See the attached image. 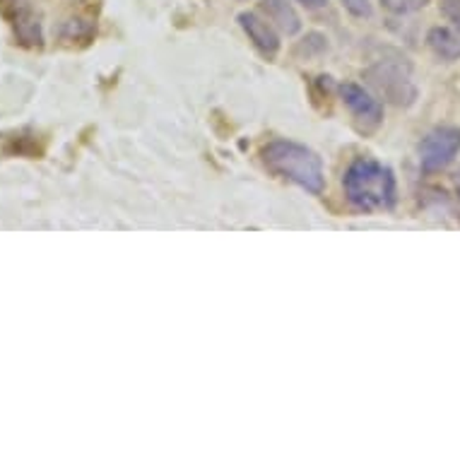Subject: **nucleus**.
I'll return each mask as SVG.
<instances>
[{"instance_id": "1", "label": "nucleus", "mask_w": 460, "mask_h": 460, "mask_svg": "<svg viewBox=\"0 0 460 460\" xmlns=\"http://www.w3.org/2000/svg\"><path fill=\"white\" fill-rule=\"evenodd\" d=\"M261 157H263V164L270 169L272 174L296 183L299 189L309 190L311 196L323 193V162L306 145L292 143V140H272L261 150Z\"/></svg>"}, {"instance_id": "2", "label": "nucleus", "mask_w": 460, "mask_h": 460, "mask_svg": "<svg viewBox=\"0 0 460 460\" xmlns=\"http://www.w3.org/2000/svg\"><path fill=\"white\" fill-rule=\"evenodd\" d=\"M349 205L362 212L388 210L395 203V176L376 159H355L342 179Z\"/></svg>"}, {"instance_id": "3", "label": "nucleus", "mask_w": 460, "mask_h": 460, "mask_svg": "<svg viewBox=\"0 0 460 460\" xmlns=\"http://www.w3.org/2000/svg\"><path fill=\"white\" fill-rule=\"evenodd\" d=\"M364 77L369 80L371 87H376L395 106H410L417 99V87L410 75L408 63L381 61L371 66Z\"/></svg>"}, {"instance_id": "4", "label": "nucleus", "mask_w": 460, "mask_h": 460, "mask_svg": "<svg viewBox=\"0 0 460 460\" xmlns=\"http://www.w3.org/2000/svg\"><path fill=\"white\" fill-rule=\"evenodd\" d=\"M460 152V128H434L420 143V166L427 174L444 172Z\"/></svg>"}, {"instance_id": "5", "label": "nucleus", "mask_w": 460, "mask_h": 460, "mask_svg": "<svg viewBox=\"0 0 460 460\" xmlns=\"http://www.w3.org/2000/svg\"><path fill=\"white\" fill-rule=\"evenodd\" d=\"M340 97L345 102L352 116L362 123L364 128H376L378 123L384 121V106L376 97H371L369 92L355 83L340 84Z\"/></svg>"}, {"instance_id": "6", "label": "nucleus", "mask_w": 460, "mask_h": 460, "mask_svg": "<svg viewBox=\"0 0 460 460\" xmlns=\"http://www.w3.org/2000/svg\"><path fill=\"white\" fill-rule=\"evenodd\" d=\"M239 24H242V30L246 31V37L253 41V46L263 53L265 58H275V56H278L279 37L270 22H265L263 17H258L256 13H242V15H239Z\"/></svg>"}, {"instance_id": "7", "label": "nucleus", "mask_w": 460, "mask_h": 460, "mask_svg": "<svg viewBox=\"0 0 460 460\" xmlns=\"http://www.w3.org/2000/svg\"><path fill=\"white\" fill-rule=\"evenodd\" d=\"M13 27H15V37L20 39V44H41V22H39V15L27 3H22V0L13 3Z\"/></svg>"}, {"instance_id": "8", "label": "nucleus", "mask_w": 460, "mask_h": 460, "mask_svg": "<svg viewBox=\"0 0 460 460\" xmlns=\"http://www.w3.org/2000/svg\"><path fill=\"white\" fill-rule=\"evenodd\" d=\"M261 8H263V13L268 15V20H270L279 31H285L287 37H295V34H299V30H302V20H299L296 10L292 8L287 0H263Z\"/></svg>"}, {"instance_id": "9", "label": "nucleus", "mask_w": 460, "mask_h": 460, "mask_svg": "<svg viewBox=\"0 0 460 460\" xmlns=\"http://www.w3.org/2000/svg\"><path fill=\"white\" fill-rule=\"evenodd\" d=\"M427 44L444 61H458L460 58V31H453L448 27H434L427 34Z\"/></svg>"}, {"instance_id": "10", "label": "nucleus", "mask_w": 460, "mask_h": 460, "mask_svg": "<svg viewBox=\"0 0 460 460\" xmlns=\"http://www.w3.org/2000/svg\"><path fill=\"white\" fill-rule=\"evenodd\" d=\"M385 10H391L395 15H412L429 5V0H381Z\"/></svg>"}, {"instance_id": "11", "label": "nucleus", "mask_w": 460, "mask_h": 460, "mask_svg": "<svg viewBox=\"0 0 460 460\" xmlns=\"http://www.w3.org/2000/svg\"><path fill=\"white\" fill-rule=\"evenodd\" d=\"M342 5H345V10H348L349 15L352 17H359V20H364V17H371V0H342Z\"/></svg>"}, {"instance_id": "12", "label": "nucleus", "mask_w": 460, "mask_h": 460, "mask_svg": "<svg viewBox=\"0 0 460 460\" xmlns=\"http://www.w3.org/2000/svg\"><path fill=\"white\" fill-rule=\"evenodd\" d=\"M441 13L460 31V0H441Z\"/></svg>"}, {"instance_id": "13", "label": "nucleus", "mask_w": 460, "mask_h": 460, "mask_svg": "<svg viewBox=\"0 0 460 460\" xmlns=\"http://www.w3.org/2000/svg\"><path fill=\"white\" fill-rule=\"evenodd\" d=\"M299 3H302L304 8H309V10H318L328 5V0H299Z\"/></svg>"}, {"instance_id": "14", "label": "nucleus", "mask_w": 460, "mask_h": 460, "mask_svg": "<svg viewBox=\"0 0 460 460\" xmlns=\"http://www.w3.org/2000/svg\"><path fill=\"white\" fill-rule=\"evenodd\" d=\"M458 190H460V174H458Z\"/></svg>"}]
</instances>
